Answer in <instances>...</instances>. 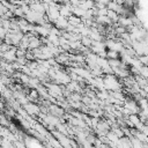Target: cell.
<instances>
[{
    "label": "cell",
    "mask_w": 148,
    "mask_h": 148,
    "mask_svg": "<svg viewBox=\"0 0 148 148\" xmlns=\"http://www.w3.org/2000/svg\"><path fill=\"white\" fill-rule=\"evenodd\" d=\"M54 27L58 28L59 30H66V28L68 27V20L67 17H64V16H59L54 22H53Z\"/></svg>",
    "instance_id": "6da1fadb"
},
{
    "label": "cell",
    "mask_w": 148,
    "mask_h": 148,
    "mask_svg": "<svg viewBox=\"0 0 148 148\" xmlns=\"http://www.w3.org/2000/svg\"><path fill=\"white\" fill-rule=\"evenodd\" d=\"M23 108L25 109L28 114H31V116H35V114H37L39 112V109L35 104H32V103H28V104L25 103V104H23Z\"/></svg>",
    "instance_id": "7a4b0ae2"
},
{
    "label": "cell",
    "mask_w": 148,
    "mask_h": 148,
    "mask_svg": "<svg viewBox=\"0 0 148 148\" xmlns=\"http://www.w3.org/2000/svg\"><path fill=\"white\" fill-rule=\"evenodd\" d=\"M118 51H114V50H110L106 52V57L109 59H119V56H118Z\"/></svg>",
    "instance_id": "3957f363"
},
{
    "label": "cell",
    "mask_w": 148,
    "mask_h": 148,
    "mask_svg": "<svg viewBox=\"0 0 148 148\" xmlns=\"http://www.w3.org/2000/svg\"><path fill=\"white\" fill-rule=\"evenodd\" d=\"M6 34H7V30L3 28V27H1L0 25V38L3 40V38L6 37Z\"/></svg>",
    "instance_id": "277c9868"
}]
</instances>
